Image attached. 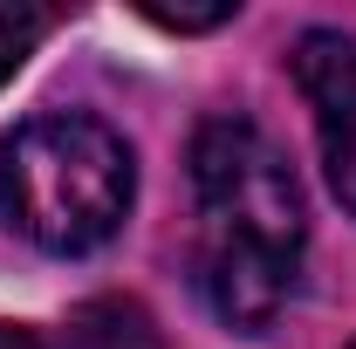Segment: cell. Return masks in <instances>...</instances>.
<instances>
[{"label": "cell", "instance_id": "obj_8", "mask_svg": "<svg viewBox=\"0 0 356 349\" xmlns=\"http://www.w3.org/2000/svg\"><path fill=\"white\" fill-rule=\"evenodd\" d=\"M350 349H356V343H350Z\"/></svg>", "mask_w": 356, "mask_h": 349}, {"label": "cell", "instance_id": "obj_1", "mask_svg": "<svg viewBox=\"0 0 356 349\" xmlns=\"http://www.w3.org/2000/svg\"><path fill=\"white\" fill-rule=\"evenodd\" d=\"M192 192H199V288L226 329L261 336L295 288L309 233L302 185L261 124L213 117L192 137Z\"/></svg>", "mask_w": 356, "mask_h": 349}, {"label": "cell", "instance_id": "obj_4", "mask_svg": "<svg viewBox=\"0 0 356 349\" xmlns=\"http://www.w3.org/2000/svg\"><path fill=\"white\" fill-rule=\"evenodd\" d=\"M62 349H158V336H151L144 308H131V302H89V308L69 315Z\"/></svg>", "mask_w": 356, "mask_h": 349}, {"label": "cell", "instance_id": "obj_7", "mask_svg": "<svg viewBox=\"0 0 356 349\" xmlns=\"http://www.w3.org/2000/svg\"><path fill=\"white\" fill-rule=\"evenodd\" d=\"M0 349H42V343H35L28 329H7V322H0Z\"/></svg>", "mask_w": 356, "mask_h": 349}, {"label": "cell", "instance_id": "obj_5", "mask_svg": "<svg viewBox=\"0 0 356 349\" xmlns=\"http://www.w3.org/2000/svg\"><path fill=\"white\" fill-rule=\"evenodd\" d=\"M42 35H48L42 7H7V0H0V83H14V69L35 55Z\"/></svg>", "mask_w": 356, "mask_h": 349}, {"label": "cell", "instance_id": "obj_3", "mask_svg": "<svg viewBox=\"0 0 356 349\" xmlns=\"http://www.w3.org/2000/svg\"><path fill=\"white\" fill-rule=\"evenodd\" d=\"M295 83L315 110V137H322V165H329V185L336 199L356 213V35H336V28H309L295 55H288Z\"/></svg>", "mask_w": 356, "mask_h": 349}, {"label": "cell", "instance_id": "obj_2", "mask_svg": "<svg viewBox=\"0 0 356 349\" xmlns=\"http://www.w3.org/2000/svg\"><path fill=\"white\" fill-rule=\"evenodd\" d=\"M137 192L131 144L83 110H48L0 137V219L42 254L103 247Z\"/></svg>", "mask_w": 356, "mask_h": 349}, {"label": "cell", "instance_id": "obj_6", "mask_svg": "<svg viewBox=\"0 0 356 349\" xmlns=\"http://www.w3.org/2000/svg\"><path fill=\"white\" fill-rule=\"evenodd\" d=\"M158 28H178V35H199V28H220V21H233L240 7L233 0H213V7H144Z\"/></svg>", "mask_w": 356, "mask_h": 349}]
</instances>
